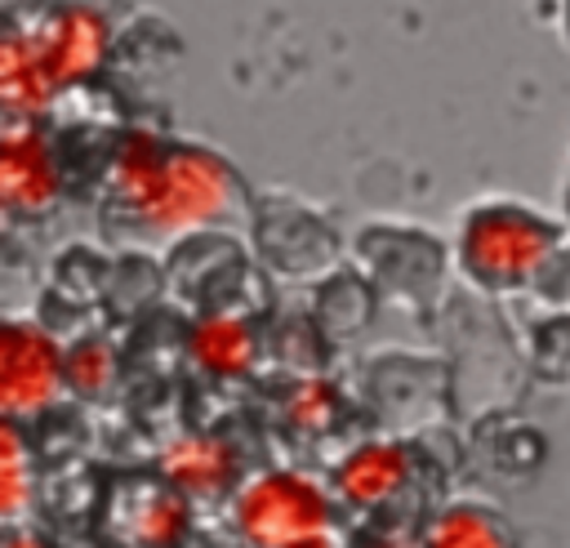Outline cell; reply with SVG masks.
<instances>
[{
	"mask_svg": "<svg viewBox=\"0 0 570 548\" xmlns=\"http://www.w3.org/2000/svg\"><path fill=\"white\" fill-rule=\"evenodd\" d=\"M116 200L156 236H187L236 209V169L200 143H165L129 129L111 156Z\"/></svg>",
	"mask_w": 570,
	"mask_h": 548,
	"instance_id": "cell-1",
	"label": "cell"
},
{
	"mask_svg": "<svg viewBox=\"0 0 570 548\" xmlns=\"http://www.w3.org/2000/svg\"><path fill=\"white\" fill-rule=\"evenodd\" d=\"M552 258V227L517 200H481L459 223V263L490 290L525 285Z\"/></svg>",
	"mask_w": 570,
	"mask_h": 548,
	"instance_id": "cell-2",
	"label": "cell"
},
{
	"mask_svg": "<svg viewBox=\"0 0 570 548\" xmlns=\"http://www.w3.org/2000/svg\"><path fill=\"white\" fill-rule=\"evenodd\" d=\"M232 521L249 548H298L307 539L330 535L334 508L321 481L276 468V472H258L236 490Z\"/></svg>",
	"mask_w": 570,
	"mask_h": 548,
	"instance_id": "cell-3",
	"label": "cell"
},
{
	"mask_svg": "<svg viewBox=\"0 0 570 548\" xmlns=\"http://www.w3.org/2000/svg\"><path fill=\"white\" fill-rule=\"evenodd\" d=\"M67 388V348L31 321H9L0 330V405L4 419L40 414Z\"/></svg>",
	"mask_w": 570,
	"mask_h": 548,
	"instance_id": "cell-4",
	"label": "cell"
},
{
	"mask_svg": "<svg viewBox=\"0 0 570 548\" xmlns=\"http://www.w3.org/2000/svg\"><path fill=\"white\" fill-rule=\"evenodd\" d=\"M31 45H36V58H40L49 85L67 89V85L89 80L102 67V58L111 49V22H107V13L98 4L76 0V4L53 9L31 31Z\"/></svg>",
	"mask_w": 570,
	"mask_h": 548,
	"instance_id": "cell-5",
	"label": "cell"
},
{
	"mask_svg": "<svg viewBox=\"0 0 570 548\" xmlns=\"http://www.w3.org/2000/svg\"><path fill=\"white\" fill-rule=\"evenodd\" d=\"M62 192V174L49 138L36 125H9L0 138V200L18 218L49 214Z\"/></svg>",
	"mask_w": 570,
	"mask_h": 548,
	"instance_id": "cell-6",
	"label": "cell"
},
{
	"mask_svg": "<svg viewBox=\"0 0 570 548\" xmlns=\"http://www.w3.org/2000/svg\"><path fill=\"white\" fill-rule=\"evenodd\" d=\"M160 477L191 503L218 499L236 477V450L218 432H183L160 450Z\"/></svg>",
	"mask_w": 570,
	"mask_h": 548,
	"instance_id": "cell-7",
	"label": "cell"
},
{
	"mask_svg": "<svg viewBox=\"0 0 570 548\" xmlns=\"http://www.w3.org/2000/svg\"><path fill=\"white\" fill-rule=\"evenodd\" d=\"M410 472H414V459H410L405 446H396V441H361L338 459L334 486H338V495L347 503L374 508V503H387L392 495H401Z\"/></svg>",
	"mask_w": 570,
	"mask_h": 548,
	"instance_id": "cell-8",
	"label": "cell"
},
{
	"mask_svg": "<svg viewBox=\"0 0 570 548\" xmlns=\"http://www.w3.org/2000/svg\"><path fill=\"white\" fill-rule=\"evenodd\" d=\"M187 356L214 379H240L254 370L258 339L240 312H205L187 334Z\"/></svg>",
	"mask_w": 570,
	"mask_h": 548,
	"instance_id": "cell-9",
	"label": "cell"
},
{
	"mask_svg": "<svg viewBox=\"0 0 570 548\" xmlns=\"http://www.w3.org/2000/svg\"><path fill=\"white\" fill-rule=\"evenodd\" d=\"M58 89L49 85L40 58H36V45L31 36L22 31H9L4 45H0V98L13 116H40L49 107Z\"/></svg>",
	"mask_w": 570,
	"mask_h": 548,
	"instance_id": "cell-10",
	"label": "cell"
},
{
	"mask_svg": "<svg viewBox=\"0 0 570 548\" xmlns=\"http://www.w3.org/2000/svg\"><path fill=\"white\" fill-rule=\"evenodd\" d=\"M187 503H191V499L178 495L174 486L147 490V495L134 503V512H129V539L142 544V548H174V544H183L187 521H191Z\"/></svg>",
	"mask_w": 570,
	"mask_h": 548,
	"instance_id": "cell-11",
	"label": "cell"
},
{
	"mask_svg": "<svg viewBox=\"0 0 570 548\" xmlns=\"http://www.w3.org/2000/svg\"><path fill=\"white\" fill-rule=\"evenodd\" d=\"M423 548H512V544L494 512H485L476 503H454V508L436 512Z\"/></svg>",
	"mask_w": 570,
	"mask_h": 548,
	"instance_id": "cell-12",
	"label": "cell"
},
{
	"mask_svg": "<svg viewBox=\"0 0 570 548\" xmlns=\"http://www.w3.org/2000/svg\"><path fill=\"white\" fill-rule=\"evenodd\" d=\"M31 499V463H27V446L18 432V419L0 423V517L18 521L22 508Z\"/></svg>",
	"mask_w": 570,
	"mask_h": 548,
	"instance_id": "cell-13",
	"label": "cell"
},
{
	"mask_svg": "<svg viewBox=\"0 0 570 548\" xmlns=\"http://www.w3.org/2000/svg\"><path fill=\"white\" fill-rule=\"evenodd\" d=\"M116 383V348L98 334L67 348V388L76 397H102Z\"/></svg>",
	"mask_w": 570,
	"mask_h": 548,
	"instance_id": "cell-14",
	"label": "cell"
},
{
	"mask_svg": "<svg viewBox=\"0 0 570 548\" xmlns=\"http://www.w3.org/2000/svg\"><path fill=\"white\" fill-rule=\"evenodd\" d=\"M334 414H338V392L330 379H303L285 397V419L298 432H325L334 423Z\"/></svg>",
	"mask_w": 570,
	"mask_h": 548,
	"instance_id": "cell-15",
	"label": "cell"
},
{
	"mask_svg": "<svg viewBox=\"0 0 570 548\" xmlns=\"http://www.w3.org/2000/svg\"><path fill=\"white\" fill-rule=\"evenodd\" d=\"M4 548H49L40 535H31V530H13L9 539H4Z\"/></svg>",
	"mask_w": 570,
	"mask_h": 548,
	"instance_id": "cell-16",
	"label": "cell"
},
{
	"mask_svg": "<svg viewBox=\"0 0 570 548\" xmlns=\"http://www.w3.org/2000/svg\"><path fill=\"white\" fill-rule=\"evenodd\" d=\"M298 548H338V544H334V535H321V539H307V544H298Z\"/></svg>",
	"mask_w": 570,
	"mask_h": 548,
	"instance_id": "cell-17",
	"label": "cell"
}]
</instances>
